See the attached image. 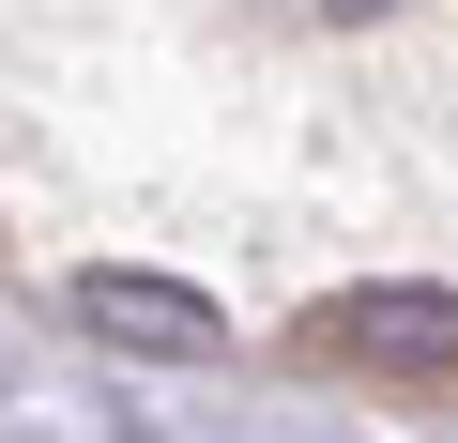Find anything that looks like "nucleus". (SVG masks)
<instances>
[{
  "label": "nucleus",
  "instance_id": "f257e3e1",
  "mask_svg": "<svg viewBox=\"0 0 458 443\" xmlns=\"http://www.w3.org/2000/svg\"><path fill=\"white\" fill-rule=\"evenodd\" d=\"M291 352L306 367H397V382H443L458 367V291H336V306H306L291 321Z\"/></svg>",
  "mask_w": 458,
  "mask_h": 443
},
{
  "label": "nucleus",
  "instance_id": "f03ea898",
  "mask_svg": "<svg viewBox=\"0 0 458 443\" xmlns=\"http://www.w3.org/2000/svg\"><path fill=\"white\" fill-rule=\"evenodd\" d=\"M77 321H92V337H123V352H168V367L229 352V321H214L183 276H138V260H92V276H77Z\"/></svg>",
  "mask_w": 458,
  "mask_h": 443
}]
</instances>
